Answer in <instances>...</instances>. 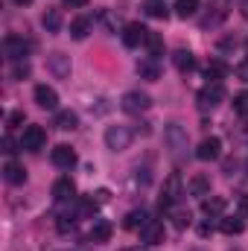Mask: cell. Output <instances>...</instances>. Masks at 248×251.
Instances as JSON below:
<instances>
[{
	"label": "cell",
	"mask_w": 248,
	"mask_h": 251,
	"mask_svg": "<svg viewBox=\"0 0 248 251\" xmlns=\"http://www.w3.org/2000/svg\"><path fill=\"white\" fill-rule=\"evenodd\" d=\"M131 137H134V131H131L128 126H123V123L105 128V146H108L111 152H123V149H128V146H131Z\"/></svg>",
	"instance_id": "6da1fadb"
},
{
	"label": "cell",
	"mask_w": 248,
	"mask_h": 251,
	"mask_svg": "<svg viewBox=\"0 0 248 251\" xmlns=\"http://www.w3.org/2000/svg\"><path fill=\"white\" fill-rule=\"evenodd\" d=\"M219 155H222V140L219 137H204L198 143V149H196V158L198 161H216Z\"/></svg>",
	"instance_id": "30bf717a"
},
{
	"label": "cell",
	"mask_w": 248,
	"mask_h": 251,
	"mask_svg": "<svg viewBox=\"0 0 248 251\" xmlns=\"http://www.w3.org/2000/svg\"><path fill=\"white\" fill-rule=\"evenodd\" d=\"M146 35H149V29L143 26V24H128L123 29V44L128 50H134V47H140V44H146Z\"/></svg>",
	"instance_id": "ba28073f"
},
{
	"label": "cell",
	"mask_w": 248,
	"mask_h": 251,
	"mask_svg": "<svg viewBox=\"0 0 248 251\" xmlns=\"http://www.w3.org/2000/svg\"><path fill=\"white\" fill-rule=\"evenodd\" d=\"M240 15L248 21V0H243V3H240Z\"/></svg>",
	"instance_id": "ab89813d"
},
{
	"label": "cell",
	"mask_w": 248,
	"mask_h": 251,
	"mask_svg": "<svg viewBox=\"0 0 248 251\" xmlns=\"http://www.w3.org/2000/svg\"><path fill=\"white\" fill-rule=\"evenodd\" d=\"M123 251H140V249H123Z\"/></svg>",
	"instance_id": "7bdbcfd3"
},
{
	"label": "cell",
	"mask_w": 248,
	"mask_h": 251,
	"mask_svg": "<svg viewBox=\"0 0 248 251\" xmlns=\"http://www.w3.org/2000/svg\"><path fill=\"white\" fill-rule=\"evenodd\" d=\"M3 152H6V155H15V152H18V149H15V140H12L9 134H3Z\"/></svg>",
	"instance_id": "d590c367"
},
{
	"label": "cell",
	"mask_w": 248,
	"mask_h": 251,
	"mask_svg": "<svg viewBox=\"0 0 248 251\" xmlns=\"http://www.w3.org/2000/svg\"><path fill=\"white\" fill-rule=\"evenodd\" d=\"M164 140H167V146H170V152L175 155V158H181L187 149V131L181 128L178 123H170L164 128Z\"/></svg>",
	"instance_id": "3957f363"
},
{
	"label": "cell",
	"mask_w": 248,
	"mask_h": 251,
	"mask_svg": "<svg viewBox=\"0 0 248 251\" xmlns=\"http://www.w3.org/2000/svg\"><path fill=\"white\" fill-rule=\"evenodd\" d=\"M35 102H38V108H44V111H56V108H59V94H56V88L38 85V88H35Z\"/></svg>",
	"instance_id": "9c48e42d"
},
{
	"label": "cell",
	"mask_w": 248,
	"mask_h": 251,
	"mask_svg": "<svg viewBox=\"0 0 248 251\" xmlns=\"http://www.w3.org/2000/svg\"><path fill=\"white\" fill-rule=\"evenodd\" d=\"M237 210H240L243 219H248V196H240V199H237Z\"/></svg>",
	"instance_id": "e575fe53"
},
{
	"label": "cell",
	"mask_w": 248,
	"mask_h": 251,
	"mask_svg": "<svg viewBox=\"0 0 248 251\" xmlns=\"http://www.w3.org/2000/svg\"><path fill=\"white\" fill-rule=\"evenodd\" d=\"M3 178H6L9 184H24V181H26V170H24L18 161H6V164H3Z\"/></svg>",
	"instance_id": "9a60e30c"
},
{
	"label": "cell",
	"mask_w": 248,
	"mask_h": 251,
	"mask_svg": "<svg viewBox=\"0 0 248 251\" xmlns=\"http://www.w3.org/2000/svg\"><path fill=\"white\" fill-rule=\"evenodd\" d=\"M204 76H207V82H219V79L228 76V64L222 62V59H213V62L204 67Z\"/></svg>",
	"instance_id": "603a6c76"
},
{
	"label": "cell",
	"mask_w": 248,
	"mask_h": 251,
	"mask_svg": "<svg viewBox=\"0 0 248 251\" xmlns=\"http://www.w3.org/2000/svg\"><path fill=\"white\" fill-rule=\"evenodd\" d=\"M120 105H123V111H128V114H140V111H149L152 97L143 94V91H128V94H123Z\"/></svg>",
	"instance_id": "5b68a950"
},
{
	"label": "cell",
	"mask_w": 248,
	"mask_h": 251,
	"mask_svg": "<svg viewBox=\"0 0 248 251\" xmlns=\"http://www.w3.org/2000/svg\"><path fill=\"white\" fill-rule=\"evenodd\" d=\"M173 219H175V228H178V231L190 228V222H193L190 210H184V207H175V210H173Z\"/></svg>",
	"instance_id": "4dcf8cb0"
},
{
	"label": "cell",
	"mask_w": 248,
	"mask_h": 251,
	"mask_svg": "<svg viewBox=\"0 0 248 251\" xmlns=\"http://www.w3.org/2000/svg\"><path fill=\"white\" fill-rule=\"evenodd\" d=\"M47 64H50V70H53V73H56L59 79L70 76V62H67V56H64V53H53Z\"/></svg>",
	"instance_id": "7402d4cb"
},
{
	"label": "cell",
	"mask_w": 248,
	"mask_h": 251,
	"mask_svg": "<svg viewBox=\"0 0 248 251\" xmlns=\"http://www.w3.org/2000/svg\"><path fill=\"white\" fill-rule=\"evenodd\" d=\"M164 237H167V234H164V225H161V222H155V219L140 231V240H143L146 246H161V243H164Z\"/></svg>",
	"instance_id": "4fadbf2b"
},
{
	"label": "cell",
	"mask_w": 248,
	"mask_h": 251,
	"mask_svg": "<svg viewBox=\"0 0 248 251\" xmlns=\"http://www.w3.org/2000/svg\"><path fill=\"white\" fill-rule=\"evenodd\" d=\"M243 228H246V219H243V216H222V219H219V231L228 234V237L243 234Z\"/></svg>",
	"instance_id": "2e32d148"
},
{
	"label": "cell",
	"mask_w": 248,
	"mask_h": 251,
	"mask_svg": "<svg viewBox=\"0 0 248 251\" xmlns=\"http://www.w3.org/2000/svg\"><path fill=\"white\" fill-rule=\"evenodd\" d=\"M225 6H228V0H213V9H216V12H213L210 18H204L201 24H204V26H213V24H219V21L228 15V9H225Z\"/></svg>",
	"instance_id": "f546056e"
},
{
	"label": "cell",
	"mask_w": 248,
	"mask_h": 251,
	"mask_svg": "<svg viewBox=\"0 0 248 251\" xmlns=\"http://www.w3.org/2000/svg\"><path fill=\"white\" fill-rule=\"evenodd\" d=\"M146 47H149V56H152V59H158V56L164 53V38H161L158 32H152V29H149V35H146Z\"/></svg>",
	"instance_id": "f1b7e54d"
},
{
	"label": "cell",
	"mask_w": 248,
	"mask_h": 251,
	"mask_svg": "<svg viewBox=\"0 0 248 251\" xmlns=\"http://www.w3.org/2000/svg\"><path fill=\"white\" fill-rule=\"evenodd\" d=\"M234 111H237L240 117H248V91H240V94L234 97Z\"/></svg>",
	"instance_id": "1f68e13d"
},
{
	"label": "cell",
	"mask_w": 248,
	"mask_h": 251,
	"mask_svg": "<svg viewBox=\"0 0 248 251\" xmlns=\"http://www.w3.org/2000/svg\"><path fill=\"white\" fill-rule=\"evenodd\" d=\"M137 73H140V79H149V82H155L158 76H161V67H158V59H143V62H137Z\"/></svg>",
	"instance_id": "ffe728a7"
},
{
	"label": "cell",
	"mask_w": 248,
	"mask_h": 251,
	"mask_svg": "<svg viewBox=\"0 0 248 251\" xmlns=\"http://www.w3.org/2000/svg\"><path fill=\"white\" fill-rule=\"evenodd\" d=\"M41 24H44L47 32H59V26H62V12H59V9H47L44 18H41Z\"/></svg>",
	"instance_id": "4316f807"
},
{
	"label": "cell",
	"mask_w": 248,
	"mask_h": 251,
	"mask_svg": "<svg viewBox=\"0 0 248 251\" xmlns=\"http://www.w3.org/2000/svg\"><path fill=\"white\" fill-rule=\"evenodd\" d=\"M198 234H201V237H210V234H213V225H210V222H204V225L198 228Z\"/></svg>",
	"instance_id": "f35d334b"
},
{
	"label": "cell",
	"mask_w": 248,
	"mask_h": 251,
	"mask_svg": "<svg viewBox=\"0 0 248 251\" xmlns=\"http://www.w3.org/2000/svg\"><path fill=\"white\" fill-rule=\"evenodd\" d=\"M44 143H47V131H44L41 126H26V128H24V134H21V149H26V152H41Z\"/></svg>",
	"instance_id": "277c9868"
},
{
	"label": "cell",
	"mask_w": 248,
	"mask_h": 251,
	"mask_svg": "<svg viewBox=\"0 0 248 251\" xmlns=\"http://www.w3.org/2000/svg\"><path fill=\"white\" fill-rule=\"evenodd\" d=\"M111 240V222L108 219H94V228H91V243H108Z\"/></svg>",
	"instance_id": "e0dca14e"
},
{
	"label": "cell",
	"mask_w": 248,
	"mask_h": 251,
	"mask_svg": "<svg viewBox=\"0 0 248 251\" xmlns=\"http://www.w3.org/2000/svg\"><path fill=\"white\" fill-rule=\"evenodd\" d=\"M24 123V111H12L9 114V126H21Z\"/></svg>",
	"instance_id": "74e56055"
},
{
	"label": "cell",
	"mask_w": 248,
	"mask_h": 251,
	"mask_svg": "<svg viewBox=\"0 0 248 251\" xmlns=\"http://www.w3.org/2000/svg\"><path fill=\"white\" fill-rule=\"evenodd\" d=\"M3 50H6V56H9L12 62H24V59L29 56V50H32V44H29L26 38H18V35H9V38L3 41Z\"/></svg>",
	"instance_id": "52a82bcc"
},
{
	"label": "cell",
	"mask_w": 248,
	"mask_h": 251,
	"mask_svg": "<svg viewBox=\"0 0 248 251\" xmlns=\"http://www.w3.org/2000/svg\"><path fill=\"white\" fill-rule=\"evenodd\" d=\"M222 100H225L222 82H207V85L198 91V105H201V108H216Z\"/></svg>",
	"instance_id": "8992f818"
},
{
	"label": "cell",
	"mask_w": 248,
	"mask_h": 251,
	"mask_svg": "<svg viewBox=\"0 0 248 251\" xmlns=\"http://www.w3.org/2000/svg\"><path fill=\"white\" fill-rule=\"evenodd\" d=\"M237 76H240L243 82H248V59H243V62L237 64Z\"/></svg>",
	"instance_id": "8d00e7d4"
},
{
	"label": "cell",
	"mask_w": 248,
	"mask_h": 251,
	"mask_svg": "<svg viewBox=\"0 0 248 251\" xmlns=\"http://www.w3.org/2000/svg\"><path fill=\"white\" fill-rule=\"evenodd\" d=\"M12 3H15V6H29L32 0H12Z\"/></svg>",
	"instance_id": "b9f144b4"
},
{
	"label": "cell",
	"mask_w": 248,
	"mask_h": 251,
	"mask_svg": "<svg viewBox=\"0 0 248 251\" xmlns=\"http://www.w3.org/2000/svg\"><path fill=\"white\" fill-rule=\"evenodd\" d=\"M91 29H94V18H91V15H79V18H73V24H70V35H73L76 41L88 38Z\"/></svg>",
	"instance_id": "5bb4252c"
},
{
	"label": "cell",
	"mask_w": 248,
	"mask_h": 251,
	"mask_svg": "<svg viewBox=\"0 0 248 251\" xmlns=\"http://www.w3.org/2000/svg\"><path fill=\"white\" fill-rule=\"evenodd\" d=\"M190 193L198 196V199H207V196H210V181H207V176H193V178H190Z\"/></svg>",
	"instance_id": "484cf974"
},
{
	"label": "cell",
	"mask_w": 248,
	"mask_h": 251,
	"mask_svg": "<svg viewBox=\"0 0 248 251\" xmlns=\"http://www.w3.org/2000/svg\"><path fill=\"white\" fill-rule=\"evenodd\" d=\"M50 161L59 167V170H70L73 164H76V152L70 149V146H64V143H59L53 152H50Z\"/></svg>",
	"instance_id": "7c38bea8"
},
{
	"label": "cell",
	"mask_w": 248,
	"mask_h": 251,
	"mask_svg": "<svg viewBox=\"0 0 248 251\" xmlns=\"http://www.w3.org/2000/svg\"><path fill=\"white\" fill-rule=\"evenodd\" d=\"M181 196H184L181 176H178V173H173V176L164 181V193H161V213H164V210H170L173 204H178V201H181Z\"/></svg>",
	"instance_id": "7a4b0ae2"
},
{
	"label": "cell",
	"mask_w": 248,
	"mask_h": 251,
	"mask_svg": "<svg viewBox=\"0 0 248 251\" xmlns=\"http://www.w3.org/2000/svg\"><path fill=\"white\" fill-rule=\"evenodd\" d=\"M53 126H56L59 131H73V128L79 126V117H76L73 111H59L56 120H53Z\"/></svg>",
	"instance_id": "d4e9b609"
},
{
	"label": "cell",
	"mask_w": 248,
	"mask_h": 251,
	"mask_svg": "<svg viewBox=\"0 0 248 251\" xmlns=\"http://www.w3.org/2000/svg\"><path fill=\"white\" fill-rule=\"evenodd\" d=\"M173 9H175V15H178V18H184V21H187V18H193V15L198 12V0H178Z\"/></svg>",
	"instance_id": "83f0119b"
},
{
	"label": "cell",
	"mask_w": 248,
	"mask_h": 251,
	"mask_svg": "<svg viewBox=\"0 0 248 251\" xmlns=\"http://www.w3.org/2000/svg\"><path fill=\"white\" fill-rule=\"evenodd\" d=\"M149 222H152V219H149V213H146V210H131V213L125 216L123 225L128 228V231H143Z\"/></svg>",
	"instance_id": "d6986e66"
},
{
	"label": "cell",
	"mask_w": 248,
	"mask_h": 251,
	"mask_svg": "<svg viewBox=\"0 0 248 251\" xmlns=\"http://www.w3.org/2000/svg\"><path fill=\"white\" fill-rule=\"evenodd\" d=\"M201 210H204V216L216 219V216H222V210H225V199H222V196H207V199H201Z\"/></svg>",
	"instance_id": "ac0fdd59"
},
{
	"label": "cell",
	"mask_w": 248,
	"mask_h": 251,
	"mask_svg": "<svg viewBox=\"0 0 248 251\" xmlns=\"http://www.w3.org/2000/svg\"><path fill=\"white\" fill-rule=\"evenodd\" d=\"M70 228H73V216H70V213H62V216H59V231L67 234Z\"/></svg>",
	"instance_id": "836d02e7"
},
{
	"label": "cell",
	"mask_w": 248,
	"mask_h": 251,
	"mask_svg": "<svg viewBox=\"0 0 248 251\" xmlns=\"http://www.w3.org/2000/svg\"><path fill=\"white\" fill-rule=\"evenodd\" d=\"M53 199H56L59 204H64V201H73V199H76V184H73L67 176L56 178V184H53Z\"/></svg>",
	"instance_id": "8fae6325"
},
{
	"label": "cell",
	"mask_w": 248,
	"mask_h": 251,
	"mask_svg": "<svg viewBox=\"0 0 248 251\" xmlns=\"http://www.w3.org/2000/svg\"><path fill=\"white\" fill-rule=\"evenodd\" d=\"M173 64H175L181 73H190V70H196V56H193L190 50H175V56H173Z\"/></svg>",
	"instance_id": "44dd1931"
},
{
	"label": "cell",
	"mask_w": 248,
	"mask_h": 251,
	"mask_svg": "<svg viewBox=\"0 0 248 251\" xmlns=\"http://www.w3.org/2000/svg\"><path fill=\"white\" fill-rule=\"evenodd\" d=\"M143 12H146L149 18H158V21H164V18L170 15V9H167L164 0H143Z\"/></svg>",
	"instance_id": "cb8c5ba5"
},
{
	"label": "cell",
	"mask_w": 248,
	"mask_h": 251,
	"mask_svg": "<svg viewBox=\"0 0 248 251\" xmlns=\"http://www.w3.org/2000/svg\"><path fill=\"white\" fill-rule=\"evenodd\" d=\"M29 73H32L29 62H15V67H12V76H15V79H26Z\"/></svg>",
	"instance_id": "d6a6232c"
},
{
	"label": "cell",
	"mask_w": 248,
	"mask_h": 251,
	"mask_svg": "<svg viewBox=\"0 0 248 251\" xmlns=\"http://www.w3.org/2000/svg\"><path fill=\"white\" fill-rule=\"evenodd\" d=\"M64 3H70V6H85L88 0H64Z\"/></svg>",
	"instance_id": "60d3db41"
}]
</instances>
